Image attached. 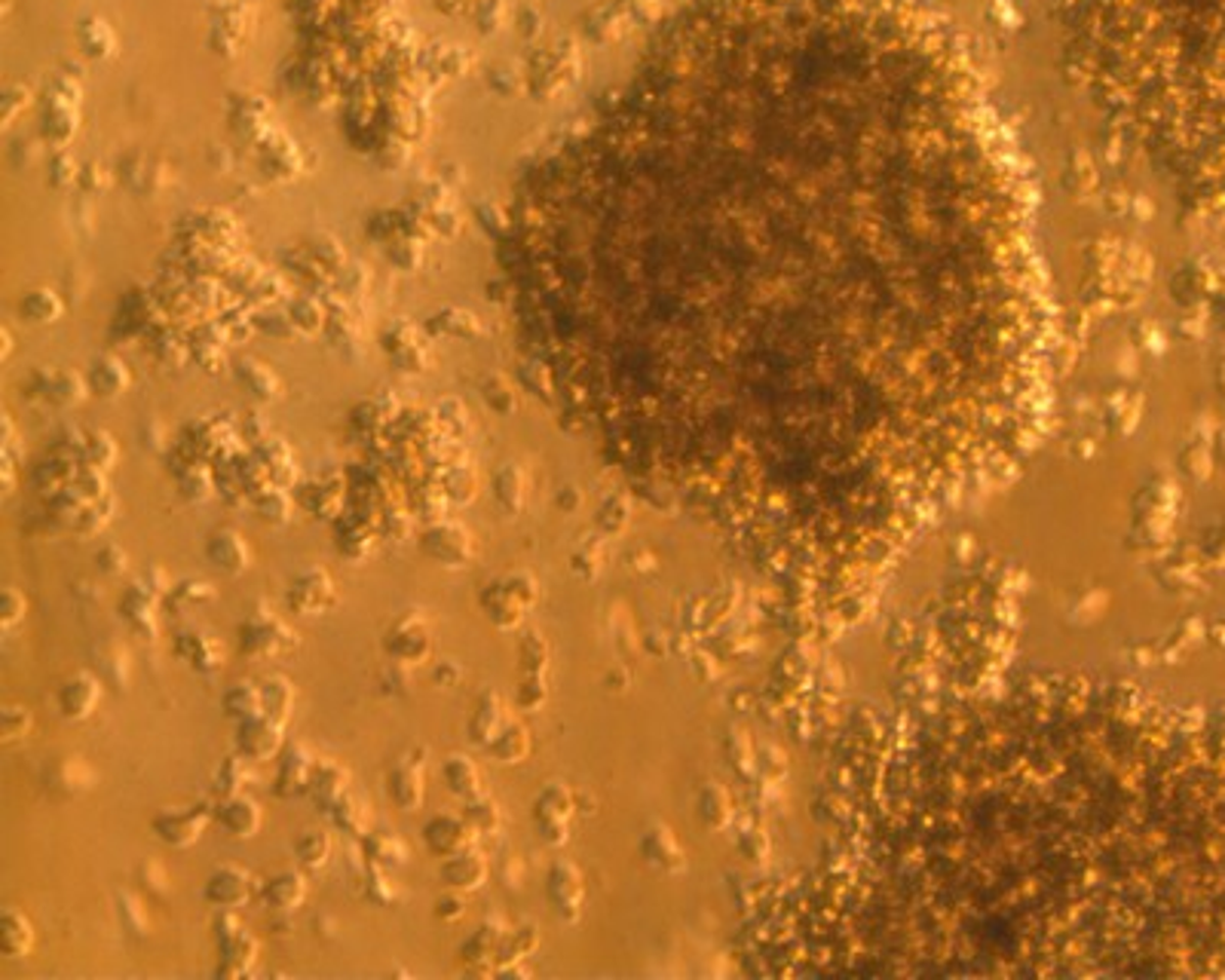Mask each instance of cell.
Here are the masks:
<instances>
[{
  "label": "cell",
  "mask_w": 1225,
  "mask_h": 980,
  "mask_svg": "<svg viewBox=\"0 0 1225 980\" xmlns=\"http://www.w3.org/2000/svg\"><path fill=\"white\" fill-rule=\"evenodd\" d=\"M436 917H439L442 923H460V920L466 917V901L460 898L457 889H451L448 895H442V898L436 901Z\"/></svg>",
  "instance_id": "43"
},
{
  "label": "cell",
  "mask_w": 1225,
  "mask_h": 980,
  "mask_svg": "<svg viewBox=\"0 0 1225 980\" xmlns=\"http://www.w3.org/2000/svg\"><path fill=\"white\" fill-rule=\"evenodd\" d=\"M482 607L488 610V616H491V622H494L497 628H515V625L521 622L525 610H528V607L506 589V582L488 586V589L482 592Z\"/></svg>",
  "instance_id": "20"
},
{
  "label": "cell",
  "mask_w": 1225,
  "mask_h": 980,
  "mask_svg": "<svg viewBox=\"0 0 1225 980\" xmlns=\"http://www.w3.org/2000/svg\"><path fill=\"white\" fill-rule=\"evenodd\" d=\"M294 855H298V865H301L307 874H316V871H322V868L328 865V858H331V837H328L325 831H319V828L304 831V834L298 837V843H294Z\"/></svg>",
  "instance_id": "25"
},
{
  "label": "cell",
  "mask_w": 1225,
  "mask_h": 980,
  "mask_svg": "<svg viewBox=\"0 0 1225 980\" xmlns=\"http://www.w3.org/2000/svg\"><path fill=\"white\" fill-rule=\"evenodd\" d=\"M537 828H540V837L549 846H561L568 840V825L564 822H546V825H537Z\"/></svg>",
  "instance_id": "50"
},
{
  "label": "cell",
  "mask_w": 1225,
  "mask_h": 980,
  "mask_svg": "<svg viewBox=\"0 0 1225 980\" xmlns=\"http://www.w3.org/2000/svg\"><path fill=\"white\" fill-rule=\"evenodd\" d=\"M503 727H506V711H503L500 693H494V690L482 693L479 702H475V711H472V717H469V739H472L475 745H485V748H488V745L503 733Z\"/></svg>",
  "instance_id": "16"
},
{
  "label": "cell",
  "mask_w": 1225,
  "mask_h": 980,
  "mask_svg": "<svg viewBox=\"0 0 1225 980\" xmlns=\"http://www.w3.org/2000/svg\"><path fill=\"white\" fill-rule=\"evenodd\" d=\"M261 898L273 914H291L294 907H301L307 901V880L298 871H282L264 883Z\"/></svg>",
  "instance_id": "15"
},
{
  "label": "cell",
  "mask_w": 1225,
  "mask_h": 980,
  "mask_svg": "<svg viewBox=\"0 0 1225 980\" xmlns=\"http://www.w3.org/2000/svg\"><path fill=\"white\" fill-rule=\"evenodd\" d=\"M52 779H55V788H61L64 794H77V791L89 788V782H92L89 769H86L80 760H64V763H58Z\"/></svg>",
  "instance_id": "39"
},
{
  "label": "cell",
  "mask_w": 1225,
  "mask_h": 980,
  "mask_svg": "<svg viewBox=\"0 0 1225 980\" xmlns=\"http://www.w3.org/2000/svg\"><path fill=\"white\" fill-rule=\"evenodd\" d=\"M21 310L34 319V322H46V319H52L55 313H58V304L52 300V297H40V294H34V297H28L25 304H21Z\"/></svg>",
  "instance_id": "46"
},
{
  "label": "cell",
  "mask_w": 1225,
  "mask_h": 980,
  "mask_svg": "<svg viewBox=\"0 0 1225 980\" xmlns=\"http://www.w3.org/2000/svg\"><path fill=\"white\" fill-rule=\"evenodd\" d=\"M282 751V724H276L273 717H267L264 711L239 720L236 730V754L245 757L248 763H261L270 760Z\"/></svg>",
  "instance_id": "2"
},
{
  "label": "cell",
  "mask_w": 1225,
  "mask_h": 980,
  "mask_svg": "<svg viewBox=\"0 0 1225 980\" xmlns=\"http://www.w3.org/2000/svg\"><path fill=\"white\" fill-rule=\"evenodd\" d=\"M488 874H491V865H488V858H485L482 852H475V849H463V852H457V855H448V858L442 861V871H439L442 883H445L448 889H457V892H475V889H482L485 880H488Z\"/></svg>",
  "instance_id": "8"
},
{
  "label": "cell",
  "mask_w": 1225,
  "mask_h": 980,
  "mask_svg": "<svg viewBox=\"0 0 1225 980\" xmlns=\"http://www.w3.org/2000/svg\"><path fill=\"white\" fill-rule=\"evenodd\" d=\"M546 696H549V690H546L543 674H525L515 690V705L521 711H537L540 705H546Z\"/></svg>",
  "instance_id": "38"
},
{
  "label": "cell",
  "mask_w": 1225,
  "mask_h": 980,
  "mask_svg": "<svg viewBox=\"0 0 1225 980\" xmlns=\"http://www.w3.org/2000/svg\"><path fill=\"white\" fill-rule=\"evenodd\" d=\"M206 904L215 911H236L248 901L252 895V880L242 868L236 865H221L218 871H212V877L206 880Z\"/></svg>",
  "instance_id": "5"
},
{
  "label": "cell",
  "mask_w": 1225,
  "mask_h": 980,
  "mask_svg": "<svg viewBox=\"0 0 1225 980\" xmlns=\"http://www.w3.org/2000/svg\"><path fill=\"white\" fill-rule=\"evenodd\" d=\"M466 819H469V825L479 831V834H497L500 831V825H503V812H500V806H497V800H491V797H475V800H466V812H463Z\"/></svg>",
  "instance_id": "33"
},
{
  "label": "cell",
  "mask_w": 1225,
  "mask_h": 980,
  "mask_svg": "<svg viewBox=\"0 0 1225 980\" xmlns=\"http://www.w3.org/2000/svg\"><path fill=\"white\" fill-rule=\"evenodd\" d=\"M31 944H34L31 920L21 911L6 907L3 917H0V953L6 960H18V956H25L31 950Z\"/></svg>",
  "instance_id": "19"
},
{
  "label": "cell",
  "mask_w": 1225,
  "mask_h": 980,
  "mask_svg": "<svg viewBox=\"0 0 1225 980\" xmlns=\"http://www.w3.org/2000/svg\"><path fill=\"white\" fill-rule=\"evenodd\" d=\"M365 895H368V901H374V904H380V907H387V904H393V901H396V889L387 883V877H383V871H380V868H371V871H368V886H365Z\"/></svg>",
  "instance_id": "42"
},
{
  "label": "cell",
  "mask_w": 1225,
  "mask_h": 980,
  "mask_svg": "<svg viewBox=\"0 0 1225 980\" xmlns=\"http://www.w3.org/2000/svg\"><path fill=\"white\" fill-rule=\"evenodd\" d=\"M426 549H429L439 561H448V564H457V561H463V555H466L463 536L454 540L448 530H429V533H426Z\"/></svg>",
  "instance_id": "37"
},
{
  "label": "cell",
  "mask_w": 1225,
  "mask_h": 980,
  "mask_svg": "<svg viewBox=\"0 0 1225 980\" xmlns=\"http://www.w3.org/2000/svg\"><path fill=\"white\" fill-rule=\"evenodd\" d=\"M506 589L525 604V607H531V604H537V598H540V589H537V582L528 576V573H515V576H509L506 579Z\"/></svg>",
  "instance_id": "45"
},
{
  "label": "cell",
  "mask_w": 1225,
  "mask_h": 980,
  "mask_svg": "<svg viewBox=\"0 0 1225 980\" xmlns=\"http://www.w3.org/2000/svg\"><path fill=\"white\" fill-rule=\"evenodd\" d=\"M98 567H101L107 576H120V573L126 570V555H123L117 546H107V549L98 555Z\"/></svg>",
  "instance_id": "47"
},
{
  "label": "cell",
  "mask_w": 1225,
  "mask_h": 980,
  "mask_svg": "<svg viewBox=\"0 0 1225 980\" xmlns=\"http://www.w3.org/2000/svg\"><path fill=\"white\" fill-rule=\"evenodd\" d=\"M362 852H365V861H368L371 868H380V871L399 868V865L405 861V846H402V840H396V837H390V834H365V837H362Z\"/></svg>",
  "instance_id": "26"
},
{
  "label": "cell",
  "mask_w": 1225,
  "mask_h": 980,
  "mask_svg": "<svg viewBox=\"0 0 1225 980\" xmlns=\"http://www.w3.org/2000/svg\"><path fill=\"white\" fill-rule=\"evenodd\" d=\"M92 383H95V389L101 395H117L123 389V383H126V371L120 365H114V362H101V365H95Z\"/></svg>",
  "instance_id": "40"
},
{
  "label": "cell",
  "mask_w": 1225,
  "mask_h": 980,
  "mask_svg": "<svg viewBox=\"0 0 1225 980\" xmlns=\"http://www.w3.org/2000/svg\"><path fill=\"white\" fill-rule=\"evenodd\" d=\"M503 926L497 923V920H485L475 932H472V938L463 944V950H460V956H463V963H469L475 972H491V960L497 956V947H500V941H503Z\"/></svg>",
  "instance_id": "18"
},
{
  "label": "cell",
  "mask_w": 1225,
  "mask_h": 980,
  "mask_svg": "<svg viewBox=\"0 0 1225 980\" xmlns=\"http://www.w3.org/2000/svg\"><path fill=\"white\" fill-rule=\"evenodd\" d=\"M215 819V812L206 806V803H196V806H175V809H163L156 819H153V834L166 843V846H172V849H187V846H193L202 834H206V828H209V822Z\"/></svg>",
  "instance_id": "1"
},
{
  "label": "cell",
  "mask_w": 1225,
  "mask_h": 980,
  "mask_svg": "<svg viewBox=\"0 0 1225 980\" xmlns=\"http://www.w3.org/2000/svg\"><path fill=\"white\" fill-rule=\"evenodd\" d=\"M347 785H350V773L344 766H337L334 760H316L310 782H307V794L313 797L316 806L331 812V806L347 794Z\"/></svg>",
  "instance_id": "14"
},
{
  "label": "cell",
  "mask_w": 1225,
  "mask_h": 980,
  "mask_svg": "<svg viewBox=\"0 0 1225 980\" xmlns=\"http://www.w3.org/2000/svg\"><path fill=\"white\" fill-rule=\"evenodd\" d=\"M0 733H3V742H6V745L25 739V736L31 733V711H28L25 705H15V702L3 705V711H0Z\"/></svg>",
  "instance_id": "36"
},
{
  "label": "cell",
  "mask_w": 1225,
  "mask_h": 980,
  "mask_svg": "<svg viewBox=\"0 0 1225 980\" xmlns=\"http://www.w3.org/2000/svg\"><path fill=\"white\" fill-rule=\"evenodd\" d=\"M546 662H549L546 638H543L540 632H528L525 641H521V647H518V665H521V671H525V674H543V671H546Z\"/></svg>",
  "instance_id": "35"
},
{
  "label": "cell",
  "mask_w": 1225,
  "mask_h": 980,
  "mask_svg": "<svg viewBox=\"0 0 1225 980\" xmlns=\"http://www.w3.org/2000/svg\"><path fill=\"white\" fill-rule=\"evenodd\" d=\"M442 779H445L448 791H451V794H457V797H463V800H475V797H482V794H485L479 766H475L469 757H463V754H454V757H448V760H445V766H442Z\"/></svg>",
  "instance_id": "21"
},
{
  "label": "cell",
  "mask_w": 1225,
  "mask_h": 980,
  "mask_svg": "<svg viewBox=\"0 0 1225 980\" xmlns=\"http://www.w3.org/2000/svg\"><path fill=\"white\" fill-rule=\"evenodd\" d=\"M25 610H28L25 595H18L15 589H6V592H3V616H0L3 632H12V628L25 619Z\"/></svg>",
  "instance_id": "41"
},
{
  "label": "cell",
  "mask_w": 1225,
  "mask_h": 980,
  "mask_svg": "<svg viewBox=\"0 0 1225 980\" xmlns=\"http://www.w3.org/2000/svg\"><path fill=\"white\" fill-rule=\"evenodd\" d=\"M215 819L236 840L255 837L261 831V806L252 797H245V794H233V797L221 800L218 809H215Z\"/></svg>",
  "instance_id": "12"
},
{
  "label": "cell",
  "mask_w": 1225,
  "mask_h": 980,
  "mask_svg": "<svg viewBox=\"0 0 1225 980\" xmlns=\"http://www.w3.org/2000/svg\"><path fill=\"white\" fill-rule=\"evenodd\" d=\"M261 702H264V714L285 727L288 711H291V702H294L291 684H288L285 678H279V674L267 678V681L261 684Z\"/></svg>",
  "instance_id": "30"
},
{
  "label": "cell",
  "mask_w": 1225,
  "mask_h": 980,
  "mask_svg": "<svg viewBox=\"0 0 1225 980\" xmlns=\"http://www.w3.org/2000/svg\"><path fill=\"white\" fill-rule=\"evenodd\" d=\"M264 711V702H261V687H255V684H236V687H230L227 693H224V714L230 717V720H248V717H255V714H261Z\"/></svg>",
  "instance_id": "31"
},
{
  "label": "cell",
  "mask_w": 1225,
  "mask_h": 980,
  "mask_svg": "<svg viewBox=\"0 0 1225 980\" xmlns=\"http://www.w3.org/2000/svg\"><path fill=\"white\" fill-rule=\"evenodd\" d=\"M475 828L469 825V819L463 815H433L429 822H426V828H423V843H426V849L433 852V855H439V858H448V855H457V852H463V849H472V843H475Z\"/></svg>",
  "instance_id": "3"
},
{
  "label": "cell",
  "mask_w": 1225,
  "mask_h": 980,
  "mask_svg": "<svg viewBox=\"0 0 1225 980\" xmlns=\"http://www.w3.org/2000/svg\"><path fill=\"white\" fill-rule=\"evenodd\" d=\"M537 947H540V932H537L534 926H521L518 932L503 935V941H500V947H497V956H494V960H497V969L528 960Z\"/></svg>",
  "instance_id": "29"
},
{
  "label": "cell",
  "mask_w": 1225,
  "mask_h": 980,
  "mask_svg": "<svg viewBox=\"0 0 1225 980\" xmlns=\"http://www.w3.org/2000/svg\"><path fill=\"white\" fill-rule=\"evenodd\" d=\"M209 558H212V564H215L218 570H224V573H230V576H239V573L248 567V549H245L242 540H239L236 533H230V530L212 536V543H209Z\"/></svg>",
  "instance_id": "22"
},
{
  "label": "cell",
  "mask_w": 1225,
  "mask_h": 980,
  "mask_svg": "<svg viewBox=\"0 0 1225 980\" xmlns=\"http://www.w3.org/2000/svg\"><path fill=\"white\" fill-rule=\"evenodd\" d=\"M387 653L399 662H423L433 653V638L420 619H399L387 635Z\"/></svg>",
  "instance_id": "9"
},
{
  "label": "cell",
  "mask_w": 1225,
  "mask_h": 980,
  "mask_svg": "<svg viewBox=\"0 0 1225 980\" xmlns=\"http://www.w3.org/2000/svg\"><path fill=\"white\" fill-rule=\"evenodd\" d=\"M313 763H316V760L310 757V751H307L304 745H288V748H282V754H279V773H276V782H273L276 797L288 800V797L307 791Z\"/></svg>",
  "instance_id": "11"
},
{
  "label": "cell",
  "mask_w": 1225,
  "mask_h": 980,
  "mask_svg": "<svg viewBox=\"0 0 1225 980\" xmlns=\"http://www.w3.org/2000/svg\"><path fill=\"white\" fill-rule=\"evenodd\" d=\"M331 819L334 825L350 834V837H365L368 834V806L356 797V794H344L334 806H331Z\"/></svg>",
  "instance_id": "28"
},
{
  "label": "cell",
  "mask_w": 1225,
  "mask_h": 980,
  "mask_svg": "<svg viewBox=\"0 0 1225 980\" xmlns=\"http://www.w3.org/2000/svg\"><path fill=\"white\" fill-rule=\"evenodd\" d=\"M101 702V681L92 671H77L58 687V711L64 720H86Z\"/></svg>",
  "instance_id": "4"
},
{
  "label": "cell",
  "mask_w": 1225,
  "mask_h": 980,
  "mask_svg": "<svg viewBox=\"0 0 1225 980\" xmlns=\"http://www.w3.org/2000/svg\"><path fill=\"white\" fill-rule=\"evenodd\" d=\"M571 809H574V800H571L568 788L549 785V788L537 797V803H534V819H537V825H546V822H568Z\"/></svg>",
  "instance_id": "32"
},
{
  "label": "cell",
  "mask_w": 1225,
  "mask_h": 980,
  "mask_svg": "<svg viewBox=\"0 0 1225 980\" xmlns=\"http://www.w3.org/2000/svg\"><path fill=\"white\" fill-rule=\"evenodd\" d=\"M120 917L126 920V929L132 935H144L147 932V917H144L141 904L132 895H120Z\"/></svg>",
  "instance_id": "44"
},
{
  "label": "cell",
  "mask_w": 1225,
  "mask_h": 980,
  "mask_svg": "<svg viewBox=\"0 0 1225 980\" xmlns=\"http://www.w3.org/2000/svg\"><path fill=\"white\" fill-rule=\"evenodd\" d=\"M488 754L500 763H521L531 754V736L521 724H506L503 733L488 745Z\"/></svg>",
  "instance_id": "24"
},
{
  "label": "cell",
  "mask_w": 1225,
  "mask_h": 980,
  "mask_svg": "<svg viewBox=\"0 0 1225 980\" xmlns=\"http://www.w3.org/2000/svg\"><path fill=\"white\" fill-rule=\"evenodd\" d=\"M549 901L555 907V914L564 923H574L580 917V904H583V883L574 865L568 861H555L549 871Z\"/></svg>",
  "instance_id": "10"
},
{
  "label": "cell",
  "mask_w": 1225,
  "mask_h": 980,
  "mask_svg": "<svg viewBox=\"0 0 1225 980\" xmlns=\"http://www.w3.org/2000/svg\"><path fill=\"white\" fill-rule=\"evenodd\" d=\"M288 644H291V635L279 619H248L239 628V650L245 656H270Z\"/></svg>",
  "instance_id": "13"
},
{
  "label": "cell",
  "mask_w": 1225,
  "mask_h": 980,
  "mask_svg": "<svg viewBox=\"0 0 1225 980\" xmlns=\"http://www.w3.org/2000/svg\"><path fill=\"white\" fill-rule=\"evenodd\" d=\"M387 791H390V797H393V803L399 809H405V812L420 809L423 791H426L423 788V751L408 754L405 760H399L393 766V773L387 779Z\"/></svg>",
  "instance_id": "6"
},
{
  "label": "cell",
  "mask_w": 1225,
  "mask_h": 980,
  "mask_svg": "<svg viewBox=\"0 0 1225 980\" xmlns=\"http://www.w3.org/2000/svg\"><path fill=\"white\" fill-rule=\"evenodd\" d=\"M175 598H178V601H212V598H215V592H212L206 582H193V579H187V582H181V586L175 589Z\"/></svg>",
  "instance_id": "48"
},
{
  "label": "cell",
  "mask_w": 1225,
  "mask_h": 980,
  "mask_svg": "<svg viewBox=\"0 0 1225 980\" xmlns=\"http://www.w3.org/2000/svg\"><path fill=\"white\" fill-rule=\"evenodd\" d=\"M218 950H221V969H218L221 978H242L252 972V966L258 960V941L252 935H245V929L218 941Z\"/></svg>",
  "instance_id": "17"
},
{
  "label": "cell",
  "mask_w": 1225,
  "mask_h": 980,
  "mask_svg": "<svg viewBox=\"0 0 1225 980\" xmlns=\"http://www.w3.org/2000/svg\"><path fill=\"white\" fill-rule=\"evenodd\" d=\"M178 656L187 659L190 665H196L199 671H212V668H218V662H221L218 644H215L209 635L196 632V628L178 635Z\"/></svg>",
  "instance_id": "23"
},
{
  "label": "cell",
  "mask_w": 1225,
  "mask_h": 980,
  "mask_svg": "<svg viewBox=\"0 0 1225 980\" xmlns=\"http://www.w3.org/2000/svg\"><path fill=\"white\" fill-rule=\"evenodd\" d=\"M245 757H227L221 766H218V776H215V794L221 797V800H227V797H233V794H242V785H245V779H248V773H245Z\"/></svg>",
  "instance_id": "34"
},
{
  "label": "cell",
  "mask_w": 1225,
  "mask_h": 980,
  "mask_svg": "<svg viewBox=\"0 0 1225 980\" xmlns=\"http://www.w3.org/2000/svg\"><path fill=\"white\" fill-rule=\"evenodd\" d=\"M433 678H436L442 687H454V684H460V678H463V668H460L454 659H442V662L436 665Z\"/></svg>",
  "instance_id": "49"
},
{
  "label": "cell",
  "mask_w": 1225,
  "mask_h": 980,
  "mask_svg": "<svg viewBox=\"0 0 1225 980\" xmlns=\"http://www.w3.org/2000/svg\"><path fill=\"white\" fill-rule=\"evenodd\" d=\"M331 604H334V589H331V579L325 570H307L288 589V607L301 616L322 613Z\"/></svg>",
  "instance_id": "7"
},
{
  "label": "cell",
  "mask_w": 1225,
  "mask_h": 980,
  "mask_svg": "<svg viewBox=\"0 0 1225 980\" xmlns=\"http://www.w3.org/2000/svg\"><path fill=\"white\" fill-rule=\"evenodd\" d=\"M153 607H156V595L141 586H132L120 601V610L126 613L132 628L147 632V635H153Z\"/></svg>",
  "instance_id": "27"
}]
</instances>
